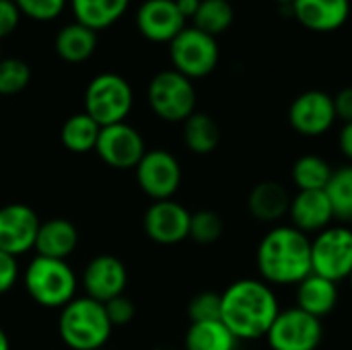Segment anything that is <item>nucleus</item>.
Returning a JSON list of instances; mask_svg holds the SVG:
<instances>
[{
  "label": "nucleus",
  "mask_w": 352,
  "mask_h": 350,
  "mask_svg": "<svg viewBox=\"0 0 352 350\" xmlns=\"http://www.w3.org/2000/svg\"><path fill=\"white\" fill-rule=\"evenodd\" d=\"M274 289L262 278H241L221 295V322L237 340L266 338L278 316Z\"/></svg>",
  "instance_id": "obj_1"
},
{
  "label": "nucleus",
  "mask_w": 352,
  "mask_h": 350,
  "mask_svg": "<svg viewBox=\"0 0 352 350\" xmlns=\"http://www.w3.org/2000/svg\"><path fill=\"white\" fill-rule=\"evenodd\" d=\"M256 264L270 287L299 285L311 274V239L293 225H276L262 237Z\"/></svg>",
  "instance_id": "obj_2"
},
{
  "label": "nucleus",
  "mask_w": 352,
  "mask_h": 350,
  "mask_svg": "<svg viewBox=\"0 0 352 350\" xmlns=\"http://www.w3.org/2000/svg\"><path fill=\"white\" fill-rule=\"evenodd\" d=\"M111 322L105 305L91 297H74L60 309L58 334L72 350H101L111 336Z\"/></svg>",
  "instance_id": "obj_3"
},
{
  "label": "nucleus",
  "mask_w": 352,
  "mask_h": 350,
  "mask_svg": "<svg viewBox=\"0 0 352 350\" xmlns=\"http://www.w3.org/2000/svg\"><path fill=\"white\" fill-rule=\"evenodd\" d=\"M27 295L41 307L62 309L76 297V274L66 260L35 256L23 274Z\"/></svg>",
  "instance_id": "obj_4"
},
{
  "label": "nucleus",
  "mask_w": 352,
  "mask_h": 350,
  "mask_svg": "<svg viewBox=\"0 0 352 350\" xmlns=\"http://www.w3.org/2000/svg\"><path fill=\"white\" fill-rule=\"evenodd\" d=\"M132 105V87L116 72L97 74L85 91V113H89L101 128L126 122Z\"/></svg>",
  "instance_id": "obj_5"
},
{
  "label": "nucleus",
  "mask_w": 352,
  "mask_h": 350,
  "mask_svg": "<svg viewBox=\"0 0 352 350\" xmlns=\"http://www.w3.org/2000/svg\"><path fill=\"white\" fill-rule=\"evenodd\" d=\"M148 105L153 113L171 124H184L196 111L194 83L177 70H161L148 83Z\"/></svg>",
  "instance_id": "obj_6"
},
{
  "label": "nucleus",
  "mask_w": 352,
  "mask_h": 350,
  "mask_svg": "<svg viewBox=\"0 0 352 350\" xmlns=\"http://www.w3.org/2000/svg\"><path fill=\"white\" fill-rule=\"evenodd\" d=\"M311 272L336 285L349 281L352 272L351 227H328L311 239Z\"/></svg>",
  "instance_id": "obj_7"
},
{
  "label": "nucleus",
  "mask_w": 352,
  "mask_h": 350,
  "mask_svg": "<svg viewBox=\"0 0 352 350\" xmlns=\"http://www.w3.org/2000/svg\"><path fill=\"white\" fill-rule=\"evenodd\" d=\"M169 56L173 62V70L194 78L208 76L217 64H219V43L217 37L196 29L186 27L171 43H169Z\"/></svg>",
  "instance_id": "obj_8"
},
{
  "label": "nucleus",
  "mask_w": 352,
  "mask_h": 350,
  "mask_svg": "<svg viewBox=\"0 0 352 350\" xmlns=\"http://www.w3.org/2000/svg\"><path fill=\"white\" fill-rule=\"evenodd\" d=\"M266 340L272 350H316L324 340V326L299 307L280 309Z\"/></svg>",
  "instance_id": "obj_9"
},
{
  "label": "nucleus",
  "mask_w": 352,
  "mask_h": 350,
  "mask_svg": "<svg viewBox=\"0 0 352 350\" xmlns=\"http://www.w3.org/2000/svg\"><path fill=\"white\" fill-rule=\"evenodd\" d=\"M136 182L155 202L171 200L182 186V165L175 155L165 149L146 151L136 165Z\"/></svg>",
  "instance_id": "obj_10"
},
{
  "label": "nucleus",
  "mask_w": 352,
  "mask_h": 350,
  "mask_svg": "<svg viewBox=\"0 0 352 350\" xmlns=\"http://www.w3.org/2000/svg\"><path fill=\"white\" fill-rule=\"evenodd\" d=\"M336 122L334 99L326 91L311 89L297 95L289 107L291 128L307 138H318L326 134Z\"/></svg>",
  "instance_id": "obj_11"
},
{
  "label": "nucleus",
  "mask_w": 352,
  "mask_h": 350,
  "mask_svg": "<svg viewBox=\"0 0 352 350\" xmlns=\"http://www.w3.org/2000/svg\"><path fill=\"white\" fill-rule=\"evenodd\" d=\"M95 153L99 159L113 169H136L146 153L144 140L136 128L126 122L105 126L99 132Z\"/></svg>",
  "instance_id": "obj_12"
},
{
  "label": "nucleus",
  "mask_w": 352,
  "mask_h": 350,
  "mask_svg": "<svg viewBox=\"0 0 352 350\" xmlns=\"http://www.w3.org/2000/svg\"><path fill=\"white\" fill-rule=\"evenodd\" d=\"M37 212L21 202H12L0 208V252L14 258L35 248L39 231Z\"/></svg>",
  "instance_id": "obj_13"
},
{
  "label": "nucleus",
  "mask_w": 352,
  "mask_h": 350,
  "mask_svg": "<svg viewBox=\"0 0 352 350\" xmlns=\"http://www.w3.org/2000/svg\"><path fill=\"white\" fill-rule=\"evenodd\" d=\"M192 212L175 200L153 202L142 219V229L148 239L159 245H175L190 237Z\"/></svg>",
  "instance_id": "obj_14"
},
{
  "label": "nucleus",
  "mask_w": 352,
  "mask_h": 350,
  "mask_svg": "<svg viewBox=\"0 0 352 350\" xmlns=\"http://www.w3.org/2000/svg\"><path fill=\"white\" fill-rule=\"evenodd\" d=\"M136 27L148 41L171 43L186 29V19L175 0H144L136 10Z\"/></svg>",
  "instance_id": "obj_15"
},
{
  "label": "nucleus",
  "mask_w": 352,
  "mask_h": 350,
  "mask_svg": "<svg viewBox=\"0 0 352 350\" xmlns=\"http://www.w3.org/2000/svg\"><path fill=\"white\" fill-rule=\"evenodd\" d=\"M126 283H128V270L124 262L109 254L93 258L82 272V287L87 297L99 303H107L124 295Z\"/></svg>",
  "instance_id": "obj_16"
},
{
  "label": "nucleus",
  "mask_w": 352,
  "mask_h": 350,
  "mask_svg": "<svg viewBox=\"0 0 352 350\" xmlns=\"http://www.w3.org/2000/svg\"><path fill=\"white\" fill-rule=\"evenodd\" d=\"M295 19L309 31H338L351 17V0H295L291 4Z\"/></svg>",
  "instance_id": "obj_17"
},
{
  "label": "nucleus",
  "mask_w": 352,
  "mask_h": 350,
  "mask_svg": "<svg viewBox=\"0 0 352 350\" xmlns=\"http://www.w3.org/2000/svg\"><path fill=\"white\" fill-rule=\"evenodd\" d=\"M289 217L293 227L299 229L301 233L318 235L320 231L330 227L334 219V210L324 190H305V192H297L291 198Z\"/></svg>",
  "instance_id": "obj_18"
},
{
  "label": "nucleus",
  "mask_w": 352,
  "mask_h": 350,
  "mask_svg": "<svg viewBox=\"0 0 352 350\" xmlns=\"http://www.w3.org/2000/svg\"><path fill=\"white\" fill-rule=\"evenodd\" d=\"M291 198L293 196L280 182L266 179L252 188L248 196V210L256 221L278 223L283 217L289 215Z\"/></svg>",
  "instance_id": "obj_19"
},
{
  "label": "nucleus",
  "mask_w": 352,
  "mask_h": 350,
  "mask_svg": "<svg viewBox=\"0 0 352 350\" xmlns=\"http://www.w3.org/2000/svg\"><path fill=\"white\" fill-rule=\"evenodd\" d=\"M78 245V231L66 219H50L39 225L35 252L52 260H66Z\"/></svg>",
  "instance_id": "obj_20"
},
{
  "label": "nucleus",
  "mask_w": 352,
  "mask_h": 350,
  "mask_svg": "<svg viewBox=\"0 0 352 350\" xmlns=\"http://www.w3.org/2000/svg\"><path fill=\"white\" fill-rule=\"evenodd\" d=\"M336 305H338L336 283L311 272L297 285V307L307 311L309 316L324 320L334 311Z\"/></svg>",
  "instance_id": "obj_21"
},
{
  "label": "nucleus",
  "mask_w": 352,
  "mask_h": 350,
  "mask_svg": "<svg viewBox=\"0 0 352 350\" xmlns=\"http://www.w3.org/2000/svg\"><path fill=\"white\" fill-rule=\"evenodd\" d=\"M128 4L130 0H70L76 23L93 31L107 29L116 21H120L128 10Z\"/></svg>",
  "instance_id": "obj_22"
},
{
  "label": "nucleus",
  "mask_w": 352,
  "mask_h": 350,
  "mask_svg": "<svg viewBox=\"0 0 352 350\" xmlns=\"http://www.w3.org/2000/svg\"><path fill=\"white\" fill-rule=\"evenodd\" d=\"M95 47H97V31L76 21L62 27L56 35V52L64 62L70 64L87 62L95 54Z\"/></svg>",
  "instance_id": "obj_23"
},
{
  "label": "nucleus",
  "mask_w": 352,
  "mask_h": 350,
  "mask_svg": "<svg viewBox=\"0 0 352 350\" xmlns=\"http://www.w3.org/2000/svg\"><path fill=\"white\" fill-rule=\"evenodd\" d=\"M221 142V128L212 116L194 111L184 122V144L194 155H210Z\"/></svg>",
  "instance_id": "obj_24"
},
{
  "label": "nucleus",
  "mask_w": 352,
  "mask_h": 350,
  "mask_svg": "<svg viewBox=\"0 0 352 350\" xmlns=\"http://www.w3.org/2000/svg\"><path fill=\"white\" fill-rule=\"evenodd\" d=\"M101 126L85 111L70 116L60 130V140L66 151L74 155H85L89 151H95L97 138H99Z\"/></svg>",
  "instance_id": "obj_25"
},
{
  "label": "nucleus",
  "mask_w": 352,
  "mask_h": 350,
  "mask_svg": "<svg viewBox=\"0 0 352 350\" xmlns=\"http://www.w3.org/2000/svg\"><path fill=\"white\" fill-rule=\"evenodd\" d=\"M237 342L221 320L190 324L184 338L186 350H235Z\"/></svg>",
  "instance_id": "obj_26"
},
{
  "label": "nucleus",
  "mask_w": 352,
  "mask_h": 350,
  "mask_svg": "<svg viewBox=\"0 0 352 350\" xmlns=\"http://www.w3.org/2000/svg\"><path fill=\"white\" fill-rule=\"evenodd\" d=\"M334 169L330 163L318 155H303L293 163L291 177L299 192L305 190H326Z\"/></svg>",
  "instance_id": "obj_27"
},
{
  "label": "nucleus",
  "mask_w": 352,
  "mask_h": 350,
  "mask_svg": "<svg viewBox=\"0 0 352 350\" xmlns=\"http://www.w3.org/2000/svg\"><path fill=\"white\" fill-rule=\"evenodd\" d=\"M233 6L229 0H200V6L194 14V27L217 37L225 33L233 23Z\"/></svg>",
  "instance_id": "obj_28"
},
{
  "label": "nucleus",
  "mask_w": 352,
  "mask_h": 350,
  "mask_svg": "<svg viewBox=\"0 0 352 350\" xmlns=\"http://www.w3.org/2000/svg\"><path fill=\"white\" fill-rule=\"evenodd\" d=\"M326 196L332 204L334 219L340 221H352V165L340 167L338 171L332 173L328 186H326Z\"/></svg>",
  "instance_id": "obj_29"
},
{
  "label": "nucleus",
  "mask_w": 352,
  "mask_h": 350,
  "mask_svg": "<svg viewBox=\"0 0 352 350\" xmlns=\"http://www.w3.org/2000/svg\"><path fill=\"white\" fill-rule=\"evenodd\" d=\"M223 219L219 212L214 210H198V212H192V219H190V239H194L196 243H202V245H208V243H214L221 239L223 235Z\"/></svg>",
  "instance_id": "obj_30"
},
{
  "label": "nucleus",
  "mask_w": 352,
  "mask_h": 350,
  "mask_svg": "<svg viewBox=\"0 0 352 350\" xmlns=\"http://www.w3.org/2000/svg\"><path fill=\"white\" fill-rule=\"evenodd\" d=\"M31 80V68L21 58L0 60V95H16Z\"/></svg>",
  "instance_id": "obj_31"
},
{
  "label": "nucleus",
  "mask_w": 352,
  "mask_h": 350,
  "mask_svg": "<svg viewBox=\"0 0 352 350\" xmlns=\"http://www.w3.org/2000/svg\"><path fill=\"white\" fill-rule=\"evenodd\" d=\"M188 318L192 324L221 320V295L214 291H202L194 295L188 303Z\"/></svg>",
  "instance_id": "obj_32"
},
{
  "label": "nucleus",
  "mask_w": 352,
  "mask_h": 350,
  "mask_svg": "<svg viewBox=\"0 0 352 350\" xmlns=\"http://www.w3.org/2000/svg\"><path fill=\"white\" fill-rule=\"evenodd\" d=\"M21 14L33 21H54L62 14L66 0H12Z\"/></svg>",
  "instance_id": "obj_33"
},
{
  "label": "nucleus",
  "mask_w": 352,
  "mask_h": 350,
  "mask_svg": "<svg viewBox=\"0 0 352 350\" xmlns=\"http://www.w3.org/2000/svg\"><path fill=\"white\" fill-rule=\"evenodd\" d=\"M103 305H105L107 318H109L113 328L130 324L134 320V316H136V307L126 295H120V297H116V299H111V301H107Z\"/></svg>",
  "instance_id": "obj_34"
},
{
  "label": "nucleus",
  "mask_w": 352,
  "mask_h": 350,
  "mask_svg": "<svg viewBox=\"0 0 352 350\" xmlns=\"http://www.w3.org/2000/svg\"><path fill=\"white\" fill-rule=\"evenodd\" d=\"M19 278V264L16 258L10 254L0 252V295L8 293Z\"/></svg>",
  "instance_id": "obj_35"
},
{
  "label": "nucleus",
  "mask_w": 352,
  "mask_h": 350,
  "mask_svg": "<svg viewBox=\"0 0 352 350\" xmlns=\"http://www.w3.org/2000/svg\"><path fill=\"white\" fill-rule=\"evenodd\" d=\"M21 21V12L12 0H0V39L10 35Z\"/></svg>",
  "instance_id": "obj_36"
},
{
  "label": "nucleus",
  "mask_w": 352,
  "mask_h": 350,
  "mask_svg": "<svg viewBox=\"0 0 352 350\" xmlns=\"http://www.w3.org/2000/svg\"><path fill=\"white\" fill-rule=\"evenodd\" d=\"M332 99H334L336 120H342L344 124L352 122V87L340 89Z\"/></svg>",
  "instance_id": "obj_37"
},
{
  "label": "nucleus",
  "mask_w": 352,
  "mask_h": 350,
  "mask_svg": "<svg viewBox=\"0 0 352 350\" xmlns=\"http://www.w3.org/2000/svg\"><path fill=\"white\" fill-rule=\"evenodd\" d=\"M338 146H340L342 155H344L349 161H352V122L344 124V126L340 128V134H338Z\"/></svg>",
  "instance_id": "obj_38"
},
{
  "label": "nucleus",
  "mask_w": 352,
  "mask_h": 350,
  "mask_svg": "<svg viewBox=\"0 0 352 350\" xmlns=\"http://www.w3.org/2000/svg\"><path fill=\"white\" fill-rule=\"evenodd\" d=\"M175 4H177L179 12L184 14V19L188 21V19H194L196 10L200 6V0H175Z\"/></svg>",
  "instance_id": "obj_39"
},
{
  "label": "nucleus",
  "mask_w": 352,
  "mask_h": 350,
  "mask_svg": "<svg viewBox=\"0 0 352 350\" xmlns=\"http://www.w3.org/2000/svg\"><path fill=\"white\" fill-rule=\"evenodd\" d=\"M0 350H10V342H8V336L6 332L0 328Z\"/></svg>",
  "instance_id": "obj_40"
},
{
  "label": "nucleus",
  "mask_w": 352,
  "mask_h": 350,
  "mask_svg": "<svg viewBox=\"0 0 352 350\" xmlns=\"http://www.w3.org/2000/svg\"><path fill=\"white\" fill-rule=\"evenodd\" d=\"M276 2H280V4H289V6H291V4H293L295 0H276Z\"/></svg>",
  "instance_id": "obj_41"
},
{
  "label": "nucleus",
  "mask_w": 352,
  "mask_h": 350,
  "mask_svg": "<svg viewBox=\"0 0 352 350\" xmlns=\"http://www.w3.org/2000/svg\"><path fill=\"white\" fill-rule=\"evenodd\" d=\"M349 283H351V289H352V272H351V276H349Z\"/></svg>",
  "instance_id": "obj_42"
},
{
  "label": "nucleus",
  "mask_w": 352,
  "mask_h": 350,
  "mask_svg": "<svg viewBox=\"0 0 352 350\" xmlns=\"http://www.w3.org/2000/svg\"><path fill=\"white\" fill-rule=\"evenodd\" d=\"M157 350H171V349H167V347H161V349H157Z\"/></svg>",
  "instance_id": "obj_43"
},
{
  "label": "nucleus",
  "mask_w": 352,
  "mask_h": 350,
  "mask_svg": "<svg viewBox=\"0 0 352 350\" xmlns=\"http://www.w3.org/2000/svg\"><path fill=\"white\" fill-rule=\"evenodd\" d=\"M351 229H352V221H351Z\"/></svg>",
  "instance_id": "obj_44"
},
{
  "label": "nucleus",
  "mask_w": 352,
  "mask_h": 350,
  "mask_svg": "<svg viewBox=\"0 0 352 350\" xmlns=\"http://www.w3.org/2000/svg\"><path fill=\"white\" fill-rule=\"evenodd\" d=\"M101 350H103V349H101Z\"/></svg>",
  "instance_id": "obj_45"
}]
</instances>
